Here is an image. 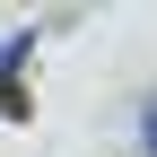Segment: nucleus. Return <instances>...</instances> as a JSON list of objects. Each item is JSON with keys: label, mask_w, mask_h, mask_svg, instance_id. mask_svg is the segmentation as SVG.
Here are the masks:
<instances>
[{"label": "nucleus", "mask_w": 157, "mask_h": 157, "mask_svg": "<svg viewBox=\"0 0 157 157\" xmlns=\"http://www.w3.org/2000/svg\"><path fill=\"white\" fill-rule=\"evenodd\" d=\"M140 148L157 157V96H148V105H140Z\"/></svg>", "instance_id": "obj_1"}]
</instances>
